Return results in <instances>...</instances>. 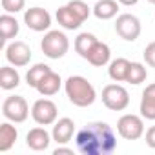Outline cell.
Instances as JSON below:
<instances>
[{
	"label": "cell",
	"mask_w": 155,
	"mask_h": 155,
	"mask_svg": "<svg viewBox=\"0 0 155 155\" xmlns=\"http://www.w3.org/2000/svg\"><path fill=\"white\" fill-rule=\"evenodd\" d=\"M68 8L77 15V17H79L82 22L90 17V8H88V4L84 2V0H71V2H68Z\"/></svg>",
	"instance_id": "d4e9b609"
},
{
	"label": "cell",
	"mask_w": 155,
	"mask_h": 155,
	"mask_svg": "<svg viewBox=\"0 0 155 155\" xmlns=\"http://www.w3.org/2000/svg\"><path fill=\"white\" fill-rule=\"evenodd\" d=\"M146 77H148L146 68H144L140 62H131V64H130V69H128L126 82H130V84L137 86V84H140V82H144V81H146Z\"/></svg>",
	"instance_id": "cb8c5ba5"
},
{
	"label": "cell",
	"mask_w": 155,
	"mask_h": 155,
	"mask_svg": "<svg viewBox=\"0 0 155 155\" xmlns=\"http://www.w3.org/2000/svg\"><path fill=\"white\" fill-rule=\"evenodd\" d=\"M146 144L151 150H155V126H150L148 128V131H146Z\"/></svg>",
	"instance_id": "83f0119b"
},
{
	"label": "cell",
	"mask_w": 155,
	"mask_h": 155,
	"mask_svg": "<svg viewBox=\"0 0 155 155\" xmlns=\"http://www.w3.org/2000/svg\"><path fill=\"white\" fill-rule=\"evenodd\" d=\"M140 115L148 120H155V82L148 84L140 99Z\"/></svg>",
	"instance_id": "9a60e30c"
},
{
	"label": "cell",
	"mask_w": 155,
	"mask_h": 155,
	"mask_svg": "<svg viewBox=\"0 0 155 155\" xmlns=\"http://www.w3.org/2000/svg\"><path fill=\"white\" fill-rule=\"evenodd\" d=\"M26 6V0H2V8L6 13H18Z\"/></svg>",
	"instance_id": "484cf974"
},
{
	"label": "cell",
	"mask_w": 155,
	"mask_h": 155,
	"mask_svg": "<svg viewBox=\"0 0 155 155\" xmlns=\"http://www.w3.org/2000/svg\"><path fill=\"white\" fill-rule=\"evenodd\" d=\"M139 2V0H119V4H122V6H135Z\"/></svg>",
	"instance_id": "f546056e"
},
{
	"label": "cell",
	"mask_w": 155,
	"mask_h": 155,
	"mask_svg": "<svg viewBox=\"0 0 155 155\" xmlns=\"http://www.w3.org/2000/svg\"><path fill=\"white\" fill-rule=\"evenodd\" d=\"M97 42H99V40H97V37H95L93 33H81L79 37L75 38V51L79 53L82 58H86L88 53L91 51V48H93Z\"/></svg>",
	"instance_id": "7402d4cb"
},
{
	"label": "cell",
	"mask_w": 155,
	"mask_h": 155,
	"mask_svg": "<svg viewBox=\"0 0 155 155\" xmlns=\"http://www.w3.org/2000/svg\"><path fill=\"white\" fill-rule=\"evenodd\" d=\"M40 48H42V53H44L48 58L57 60V58H62V57L68 53V49H69V40H68V37H66L62 31L55 29V31H48V33L44 35Z\"/></svg>",
	"instance_id": "3957f363"
},
{
	"label": "cell",
	"mask_w": 155,
	"mask_h": 155,
	"mask_svg": "<svg viewBox=\"0 0 155 155\" xmlns=\"http://www.w3.org/2000/svg\"><path fill=\"white\" fill-rule=\"evenodd\" d=\"M57 115H58L57 104L53 101H49V99H38V101H35V104L31 108V117L40 126L55 124L57 122Z\"/></svg>",
	"instance_id": "ba28073f"
},
{
	"label": "cell",
	"mask_w": 155,
	"mask_h": 155,
	"mask_svg": "<svg viewBox=\"0 0 155 155\" xmlns=\"http://www.w3.org/2000/svg\"><path fill=\"white\" fill-rule=\"evenodd\" d=\"M130 60L128 58H115L110 68H108V75L110 79L115 81V82H126V77H128V69H130Z\"/></svg>",
	"instance_id": "ffe728a7"
},
{
	"label": "cell",
	"mask_w": 155,
	"mask_h": 155,
	"mask_svg": "<svg viewBox=\"0 0 155 155\" xmlns=\"http://www.w3.org/2000/svg\"><path fill=\"white\" fill-rule=\"evenodd\" d=\"M51 139H53V137H51L44 128H33V130H29L28 135H26V144H28L31 150H35V151H44V150L49 148Z\"/></svg>",
	"instance_id": "7c38bea8"
},
{
	"label": "cell",
	"mask_w": 155,
	"mask_h": 155,
	"mask_svg": "<svg viewBox=\"0 0 155 155\" xmlns=\"http://www.w3.org/2000/svg\"><path fill=\"white\" fill-rule=\"evenodd\" d=\"M49 71H51V68H49L48 64H35L33 68H29V71H28V75H26L28 86L37 88V86H38V82L44 79V77H46Z\"/></svg>",
	"instance_id": "603a6c76"
},
{
	"label": "cell",
	"mask_w": 155,
	"mask_h": 155,
	"mask_svg": "<svg viewBox=\"0 0 155 155\" xmlns=\"http://www.w3.org/2000/svg\"><path fill=\"white\" fill-rule=\"evenodd\" d=\"M18 84H20V75L15 68L11 66L0 68V88L9 91V90H15Z\"/></svg>",
	"instance_id": "44dd1931"
},
{
	"label": "cell",
	"mask_w": 155,
	"mask_h": 155,
	"mask_svg": "<svg viewBox=\"0 0 155 155\" xmlns=\"http://www.w3.org/2000/svg\"><path fill=\"white\" fill-rule=\"evenodd\" d=\"M18 31H20V24L11 13H4L0 17V35H2V42H8V40L15 38L18 35Z\"/></svg>",
	"instance_id": "2e32d148"
},
{
	"label": "cell",
	"mask_w": 155,
	"mask_h": 155,
	"mask_svg": "<svg viewBox=\"0 0 155 155\" xmlns=\"http://www.w3.org/2000/svg\"><path fill=\"white\" fill-rule=\"evenodd\" d=\"M60 84H62V81H60V75L58 73H55L53 69L44 77V79L38 82V86L35 88L42 97H51V95H55V93H58V90H60Z\"/></svg>",
	"instance_id": "4fadbf2b"
},
{
	"label": "cell",
	"mask_w": 155,
	"mask_h": 155,
	"mask_svg": "<svg viewBox=\"0 0 155 155\" xmlns=\"http://www.w3.org/2000/svg\"><path fill=\"white\" fill-rule=\"evenodd\" d=\"M64 90H66L69 102L79 108H88L97 99V91H95L93 84L81 75H71L64 84Z\"/></svg>",
	"instance_id": "7a4b0ae2"
},
{
	"label": "cell",
	"mask_w": 155,
	"mask_h": 155,
	"mask_svg": "<svg viewBox=\"0 0 155 155\" xmlns=\"http://www.w3.org/2000/svg\"><path fill=\"white\" fill-rule=\"evenodd\" d=\"M24 24L33 31H46L51 26V15L44 8H29L24 13Z\"/></svg>",
	"instance_id": "30bf717a"
},
{
	"label": "cell",
	"mask_w": 155,
	"mask_h": 155,
	"mask_svg": "<svg viewBox=\"0 0 155 155\" xmlns=\"http://www.w3.org/2000/svg\"><path fill=\"white\" fill-rule=\"evenodd\" d=\"M73 133H75V122H73V119L62 117V119H58V120L55 122L53 131H51V137H53V140L58 142V144H68V142L71 140Z\"/></svg>",
	"instance_id": "8fae6325"
},
{
	"label": "cell",
	"mask_w": 155,
	"mask_h": 155,
	"mask_svg": "<svg viewBox=\"0 0 155 155\" xmlns=\"http://www.w3.org/2000/svg\"><path fill=\"white\" fill-rule=\"evenodd\" d=\"M119 11V0H99L93 8V15L99 20H110L117 17Z\"/></svg>",
	"instance_id": "d6986e66"
},
{
	"label": "cell",
	"mask_w": 155,
	"mask_h": 155,
	"mask_svg": "<svg viewBox=\"0 0 155 155\" xmlns=\"http://www.w3.org/2000/svg\"><path fill=\"white\" fill-rule=\"evenodd\" d=\"M144 60H146V64L148 66H151V68H155V42H150L146 48H144Z\"/></svg>",
	"instance_id": "4316f807"
},
{
	"label": "cell",
	"mask_w": 155,
	"mask_h": 155,
	"mask_svg": "<svg viewBox=\"0 0 155 155\" xmlns=\"http://www.w3.org/2000/svg\"><path fill=\"white\" fill-rule=\"evenodd\" d=\"M148 2H150V4H155V0H148Z\"/></svg>",
	"instance_id": "4dcf8cb0"
},
{
	"label": "cell",
	"mask_w": 155,
	"mask_h": 155,
	"mask_svg": "<svg viewBox=\"0 0 155 155\" xmlns=\"http://www.w3.org/2000/svg\"><path fill=\"white\" fill-rule=\"evenodd\" d=\"M144 117L133 115V113H126L119 119L117 122V131L122 139L126 140H137L144 135Z\"/></svg>",
	"instance_id": "5b68a950"
},
{
	"label": "cell",
	"mask_w": 155,
	"mask_h": 155,
	"mask_svg": "<svg viewBox=\"0 0 155 155\" xmlns=\"http://www.w3.org/2000/svg\"><path fill=\"white\" fill-rule=\"evenodd\" d=\"M115 31L120 38H124L126 42H133L140 37V31H142V26H140V20L131 15V13H122L117 17V22H115Z\"/></svg>",
	"instance_id": "8992f818"
},
{
	"label": "cell",
	"mask_w": 155,
	"mask_h": 155,
	"mask_svg": "<svg viewBox=\"0 0 155 155\" xmlns=\"http://www.w3.org/2000/svg\"><path fill=\"white\" fill-rule=\"evenodd\" d=\"M17 139H18V131L11 124V120L0 124V151H9L17 142Z\"/></svg>",
	"instance_id": "e0dca14e"
},
{
	"label": "cell",
	"mask_w": 155,
	"mask_h": 155,
	"mask_svg": "<svg viewBox=\"0 0 155 155\" xmlns=\"http://www.w3.org/2000/svg\"><path fill=\"white\" fill-rule=\"evenodd\" d=\"M110 57H111V51H110V46L108 44H104V42H97L93 48H91V51L88 53V57H86V60L91 64V66H97V68H102V66H106L108 62H110Z\"/></svg>",
	"instance_id": "5bb4252c"
},
{
	"label": "cell",
	"mask_w": 155,
	"mask_h": 155,
	"mask_svg": "<svg viewBox=\"0 0 155 155\" xmlns=\"http://www.w3.org/2000/svg\"><path fill=\"white\" fill-rule=\"evenodd\" d=\"M57 22H58L64 29H71V31H73V29H79V28L82 26V20L68 8V4L57 9Z\"/></svg>",
	"instance_id": "ac0fdd59"
},
{
	"label": "cell",
	"mask_w": 155,
	"mask_h": 155,
	"mask_svg": "<svg viewBox=\"0 0 155 155\" xmlns=\"http://www.w3.org/2000/svg\"><path fill=\"white\" fill-rule=\"evenodd\" d=\"M2 115L11 122H24L29 115L28 101L20 95H11L2 104Z\"/></svg>",
	"instance_id": "52a82bcc"
},
{
	"label": "cell",
	"mask_w": 155,
	"mask_h": 155,
	"mask_svg": "<svg viewBox=\"0 0 155 155\" xmlns=\"http://www.w3.org/2000/svg\"><path fill=\"white\" fill-rule=\"evenodd\" d=\"M62 153H66V155H73V150H71V148H64V146H58V148L53 151V155H62Z\"/></svg>",
	"instance_id": "f1b7e54d"
},
{
	"label": "cell",
	"mask_w": 155,
	"mask_h": 155,
	"mask_svg": "<svg viewBox=\"0 0 155 155\" xmlns=\"http://www.w3.org/2000/svg\"><path fill=\"white\" fill-rule=\"evenodd\" d=\"M102 102L111 111H122L130 104V93L120 84H108L102 90Z\"/></svg>",
	"instance_id": "277c9868"
},
{
	"label": "cell",
	"mask_w": 155,
	"mask_h": 155,
	"mask_svg": "<svg viewBox=\"0 0 155 155\" xmlns=\"http://www.w3.org/2000/svg\"><path fill=\"white\" fill-rule=\"evenodd\" d=\"M77 150L84 155H110L117 148L115 131L108 122H88L77 131Z\"/></svg>",
	"instance_id": "6da1fadb"
},
{
	"label": "cell",
	"mask_w": 155,
	"mask_h": 155,
	"mask_svg": "<svg viewBox=\"0 0 155 155\" xmlns=\"http://www.w3.org/2000/svg\"><path fill=\"white\" fill-rule=\"evenodd\" d=\"M6 58L15 68H24L31 60V48L22 40H13L6 48Z\"/></svg>",
	"instance_id": "9c48e42d"
}]
</instances>
